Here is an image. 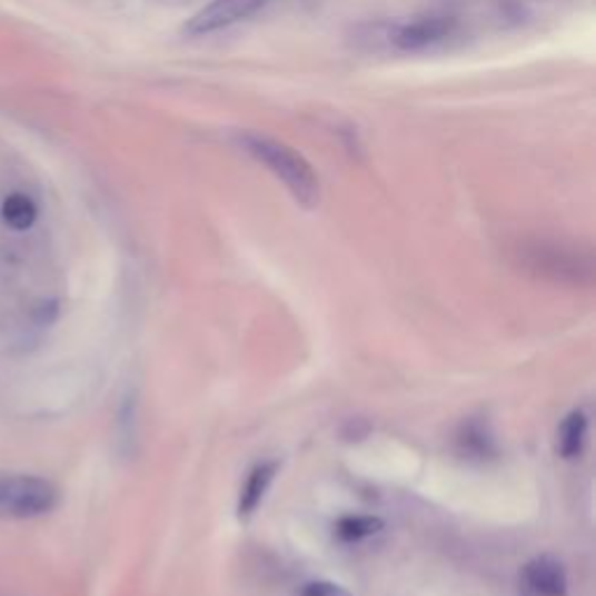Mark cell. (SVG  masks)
<instances>
[{"label": "cell", "mask_w": 596, "mask_h": 596, "mask_svg": "<svg viewBox=\"0 0 596 596\" xmlns=\"http://www.w3.org/2000/svg\"><path fill=\"white\" fill-rule=\"evenodd\" d=\"M238 142L247 155L264 163L289 189L296 203H301L308 210L319 203V178L315 176L312 166L301 155L294 152L289 145L252 131L240 133Z\"/></svg>", "instance_id": "6da1fadb"}, {"label": "cell", "mask_w": 596, "mask_h": 596, "mask_svg": "<svg viewBox=\"0 0 596 596\" xmlns=\"http://www.w3.org/2000/svg\"><path fill=\"white\" fill-rule=\"evenodd\" d=\"M59 506V489L40 476H0V517L33 519Z\"/></svg>", "instance_id": "7a4b0ae2"}, {"label": "cell", "mask_w": 596, "mask_h": 596, "mask_svg": "<svg viewBox=\"0 0 596 596\" xmlns=\"http://www.w3.org/2000/svg\"><path fill=\"white\" fill-rule=\"evenodd\" d=\"M268 3L270 0H212L210 6L198 10L193 17L187 19L182 33L187 38H201V36L217 33L221 29L234 27V23L247 17H252Z\"/></svg>", "instance_id": "3957f363"}, {"label": "cell", "mask_w": 596, "mask_h": 596, "mask_svg": "<svg viewBox=\"0 0 596 596\" xmlns=\"http://www.w3.org/2000/svg\"><path fill=\"white\" fill-rule=\"evenodd\" d=\"M453 27L455 21L450 17H419L415 21L399 23V27L389 33V40L396 49H401V52H421V49L443 42L453 33Z\"/></svg>", "instance_id": "277c9868"}, {"label": "cell", "mask_w": 596, "mask_h": 596, "mask_svg": "<svg viewBox=\"0 0 596 596\" xmlns=\"http://www.w3.org/2000/svg\"><path fill=\"white\" fill-rule=\"evenodd\" d=\"M525 580L536 596H566L568 576L559 559L543 555L525 566Z\"/></svg>", "instance_id": "5b68a950"}, {"label": "cell", "mask_w": 596, "mask_h": 596, "mask_svg": "<svg viewBox=\"0 0 596 596\" xmlns=\"http://www.w3.org/2000/svg\"><path fill=\"white\" fill-rule=\"evenodd\" d=\"M278 468H280L278 461H261L250 470V474H247L245 485L240 487V496H238V519L240 522H247L259 510L266 491L270 489L272 480H276V476H278Z\"/></svg>", "instance_id": "8992f818"}, {"label": "cell", "mask_w": 596, "mask_h": 596, "mask_svg": "<svg viewBox=\"0 0 596 596\" xmlns=\"http://www.w3.org/2000/svg\"><path fill=\"white\" fill-rule=\"evenodd\" d=\"M589 431V419L583 410L568 413L557 429V455L562 459H578L585 450Z\"/></svg>", "instance_id": "52a82bcc"}, {"label": "cell", "mask_w": 596, "mask_h": 596, "mask_svg": "<svg viewBox=\"0 0 596 596\" xmlns=\"http://www.w3.org/2000/svg\"><path fill=\"white\" fill-rule=\"evenodd\" d=\"M0 217L10 229L29 231L38 221V206L27 193H10L3 201V208H0Z\"/></svg>", "instance_id": "ba28073f"}, {"label": "cell", "mask_w": 596, "mask_h": 596, "mask_svg": "<svg viewBox=\"0 0 596 596\" xmlns=\"http://www.w3.org/2000/svg\"><path fill=\"white\" fill-rule=\"evenodd\" d=\"M532 257H534V261H538V268L545 272V276L559 278V276H564V272H570V276H576V270L589 272V268L580 266L578 255L564 252V250H559V247H553V250H548V247H540V250L532 252Z\"/></svg>", "instance_id": "9c48e42d"}, {"label": "cell", "mask_w": 596, "mask_h": 596, "mask_svg": "<svg viewBox=\"0 0 596 596\" xmlns=\"http://www.w3.org/2000/svg\"><path fill=\"white\" fill-rule=\"evenodd\" d=\"M383 529V519L370 517V515H350L342 517L336 525V534L338 538L347 540V543H357L364 540L372 534H378Z\"/></svg>", "instance_id": "30bf717a"}, {"label": "cell", "mask_w": 596, "mask_h": 596, "mask_svg": "<svg viewBox=\"0 0 596 596\" xmlns=\"http://www.w3.org/2000/svg\"><path fill=\"white\" fill-rule=\"evenodd\" d=\"M298 596H352L342 585L329 583V580H312L306 583L298 592Z\"/></svg>", "instance_id": "8fae6325"}]
</instances>
